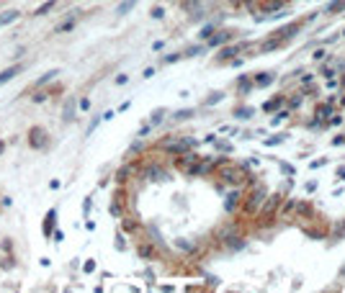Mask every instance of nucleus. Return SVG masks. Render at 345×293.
I'll return each instance as SVG.
<instances>
[{"label": "nucleus", "instance_id": "nucleus-1", "mask_svg": "<svg viewBox=\"0 0 345 293\" xmlns=\"http://www.w3.org/2000/svg\"><path fill=\"white\" fill-rule=\"evenodd\" d=\"M47 144V131L44 129H31V147H44Z\"/></svg>", "mask_w": 345, "mask_h": 293}, {"label": "nucleus", "instance_id": "nucleus-2", "mask_svg": "<svg viewBox=\"0 0 345 293\" xmlns=\"http://www.w3.org/2000/svg\"><path fill=\"white\" fill-rule=\"evenodd\" d=\"M16 18H18V11H6L3 16H0V26H8V24H13Z\"/></svg>", "mask_w": 345, "mask_h": 293}, {"label": "nucleus", "instance_id": "nucleus-10", "mask_svg": "<svg viewBox=\"0 0 345 293\" xmlns=\"http://www.w3.org/2000/svg\"><path fill=\"white\" fill-rule=\"evenodd\" d=\"M0 152H3V142H0Z\"/></svg>", "mask_w": 345, "mask_h": 293}, {"label": "nucleus", "instance_id": "nucleus-5", "mask_svg": "<svg viewBox=\"0 0 345 293\" xmlns=\"http://www.w3.org/2000/svg\"><path fill=\"white\" fill-rule=\"evenodd\" d=\"M52 227H54V211H49V214H47V227H44V232H47V237L52 234Z\"/></svg>", "mask_w": 345, "mask_h": 293}, {"label": "nucleus", "instance_id": "nucleus-7", "mask_svg": "<svg viewBox=\"0 0 345 293\" xmlns=\"http://www.w3.org/2000/svg\"><path fill=\"white\" fill-rule=\"evenodd\" d=\"M54 75H59V72H57V70H49V72H47L44 77H41V80H39V85H41V82H49V80H52Z\"/></svg>", "mask_w": 345, "mask_h": 293}, {"label": "nucleus", "instance_id": "nucleus-4", "mask_svg": "<svg viewBox=\"0 0 345 293\" xmlns=\"http://www.w3.org/2000/svg\"><path fill=\"white\" fill-rule=\"evenodd\" d=\"M134 6H137V0H124V3L119 6V13L124 16V13H129V11H132Z\"/></svg>", "mask_w": 345, "mask_h": 293}, {"label": "nucleus", "instance_id": "nucleus-9", "mask_svg": "<svg viewBox=\"0 0 345 293\" xmlns=\"http://www.w3.org/2000/svg\"><path fill=\"white\" fill-rule=\"evenodd\" d=\"M191 116V111H181V114H176V119H188Z\"/></svg>", "mask_w": 345, "mask_h": 293}, {"label": "nucleus", "instance_id": "nucleus-3", "mask_svg": "<svg viewBox=\"0 0 345 293\" xmlns=\"http://www.w3.org/2000/svg\"><path fill=\"white\" fill-rule=\"evenodd\" d=\"M16 75H18V67H8V70H3V72H0V85L8 82V80H13Z\"/></svg>", "mask_w": 345, "mask_h": 293}, {"label": "nucleus", "instance_id": "nucleus-8", "mask_svg": "<svg viewBox=\"0 0 345 293\" xmlns=\"http://www.w3.org/2000/svg\"><path fill=\"white\" fill-rule=\"evenodd\" d=\"M271 80H273V77H271V75H266V77H257V85H268V82H271Z\"/></svg>", "mask_w": 345, "mask_h": 293}, {"label": "nucleus", "instance_id": "nucleus-6", "mask_svg": "<svg viewBox=\"0 0 345 293\" xmlns=\"http://www.w3.org/2000/svg\"><path fill=\"white\" fill-rule=\"evenodd\" d=\"M54 6H57V0H47V3H44V6H41V8H39V11H36V13H39V16H41V13H47V11H52V8H54Z\"/></svg>", "mask_w": 345, "mask_h": 293}]
</instances>
